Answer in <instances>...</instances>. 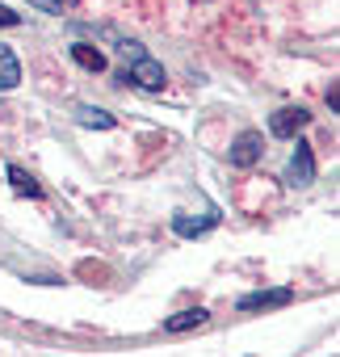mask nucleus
Returning a JSON list of instances; mask_svg holds the SVG:
<instances>
[{
  "label": "nucleus",
  "mask_w": 340,
  "mask_h": 357,
  "mask_svg": "<svg viewBox=\"0 0 340 357\" xmlns=\"http://www.w3.org/2000/svg\"><path fill=\"white\" fill-rule=\"evenodd\" d=\"M261 147H265V139H261L256 130H244V135L231 143V164H235V168H252V164L261 160Z\"/></svg>",
  "instance_id": "nucleus-3"
},
{
  "label": "nucleus",
  "mask_w": 340,
  "mask_h": 357,
  "mask_svg": "<svg viewBox=\"0 0 340 357\" xmlns=\"http://www.w3.org/2000/svg\"><path fill=\"white\" fill-rule=\"evenodd\" d=\"M307 122H311V114H307L302 105H281V109L269 118V135H277V139H294Z\"/></svg>",
  "instance_id": "nucleus-1"
},
{
  "label": "nucleus",
  "mask_w": 340,
  "mask_h": 357,
  "mask_svg": "<svg viewBox=\"0 0 340 357\" xmlns=\"http://www.w3.org/2000/svg\"><path fill=\"white\" fill-rule=\"evenodd\" d=\"M294 294L290 290H256V294H244L240 298V311H256V307H286Z\"/></svg>",
  "instance_id": "nucleus-6"
},
{
  "label": "nucleus",
  "mask_w": 340,
  "mask_h": 357,
  "mask_svg": "<svg viewBox=\"0 0 340 357\" xmlns=\"http://www.w3.org/2000/svg\"><path fill=\"white\" fill-rule=\"evenodd\" d=\"M9 181H13V190H17L22 198H42V185L34 181V176H30L22 164H9Z\"/></svg>",
  "instance_id": "nucleus-8"
},
{
  "label": "nucleus",
  "mask_w": 340,
  "mask_h": 357,
  "mask_svg": "<svg viewBox=\"0 0 340 357\" xmlns=\"http://www.w3.org/2000/svg\"><path fill=\"white\" fill-rule=\"evenodd\" d=\"M30 5H34L38 13H63V5H59V0H30Z\"/></svg>",
  "instance_id": "nucleus-12"
},
{
  "label": "nucleus",
  "mask_w": 340,
  "mask_h": 357,
  "mask_svg": "<svg viewBox=\"0 0 340 357\" xmlns=\"http://www.w3.org/2000/svg\"><path fill=\"white\" fill-rule=\"evenodd\" d=\"M59 5H76V0H59Z\"/></svg>",
  "instance_id": "nucleus-14"
},
{
  "label": "nucleus",
  "mask_w": 340,
  "mask_h": 357,
  "mask_svg": "<svg viewBox=\"0 0 340 357\" xmlns=\"http://www.w3.org/2000/svg\"><path fill=\"white\" fill-rule=\"evenodd\" d=\"M206 319H210V315H206L202 307H185V311H177V315H168V319H164V332H173V336H177V332H190V328H202Z\"/></svg>",
  "instance_id": "nucleus-5"
},
{
  "label": "nucleus",
  "mask_w": 340,
  "mask_h": 357,
  "mask_svg": "<svg viewBox=\"0 0 340 357\" xmlns=\"http://www.w3.org/2000/svg\"><path fill=\"white\" fill-rule=\"evenodd\" d=\"M72 59H76L84 72H105V55H101L97 47H88V43H76V47H72Z\"/></svg>",
  "instance_id": "nucleus-9"
},
{
  "label": "nucleus",
  "mask_w": 340,
  "mask_h": 357,
  "mask_svg": "<svg viewBox=\"0 0 340 357\" xmlns=\"http://www.w3.org/2000/svg\"><path fill=\"white\" fill-rule=\"evenodd\" d=\"M0 26H22V13H13L9 5H0Z\"/></svg>",
  "instance_id": "nucleus-13"
},
{
  "label": "nucleus",
  "mask_w": 340,
  "mask_h": 357,
  "mask_svg": "<svg viewBox=\"0 0 340 357\" xmlns=\"http://www.w3.org/2000/svg\"><path fill=\"white\" fill-rule=\"evenodd\" d=\"M17 84H22V63H17V55L9 47H0V93H9Z\"/></svg>",
  "instance_id": "nucleus-7"
},
{
  "label": "nucleus",
  "mask_w": 340,
  "mask_h": 357,
  "mask_svg": "<svg viewBox=\"0 0 340 357\" xmlns=\"http://www.w3.org/2000/svg\"><path fill=\"white\" fill-rule=\"evenodd\" d=\"M130 80H134V84H139L143 93H160L168 76H164V68H160L155 59H147V55H143V59H139V63L130 68Z\"/></svg>",
  "instance_id": "nucleus-4"
},
{
  "label": "nucleus",
  "mask_w": 340,
  "mask_h": 357,
  "mask_svg": "<svg viewBox=\"0 0 340 357\" xmlns=\"http://www.w3.org/2000/svg\"><path fill=\"white\" fill-rule=\"evenodd\" d=\"M118 51H122V59H130V63H139V59H143V43H134V38H122V43H118Z\"/></svg>",
  "instance_id": "nucleus-11"
},
{
  "label": "nucleus",
  "mask_w": 340,
  "mask_h": 357,
  "mask_svg": "<svg viewBox=\"0 0 340 357\" xmlns=\"http://www.w3.org/2000/svg\"><path fill=\"white\" fill-rule=\"evenodd\" d=\"M286 181L290 185H311L315 181V155H311V147L302 139H298V147H294V155L286 164Z\"/></svg>",
  "instance_id": "nucleus-2"
},
{
  "label": "nucleus",
  "mask_w": 340,
  "mask_h": 357,
  "mask_svg": "<svg viewBox=\"0 0 340 357\" xmlns=\"http://www.w3.org/2000/svg\"><path fill=\"white\" fill-rule=\"evenodd\" d=\"M76 118H80V126H93V130H109V126H114V114L93 109V105H80V109H76Z\"/></svg>",
  "instance_id": "nucleus-10"
}]
</instances>
